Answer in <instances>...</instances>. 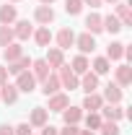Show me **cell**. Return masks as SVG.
<instances>
[{
    "label": "cell",
    "instance_id": "603a6c76",
    "mask_svg": "<svg viewBox=\"0 0 132 135\" xmlns=\"http://www.w3.org/2000/svg\"><path fill=\"white\" fill-rule=\"evenodd\" d=\"M101 23H104V31H109V34H119L124 26L119 23V18L114 16V13H109V16H104L101 18Z\"/></svg>",
    "mask_w": 132,
    "mask_h": 135
},
{
    "label": "cell",
    "instance_id": "7a4b0ae2",
    "mask_svg": "<svg viewBox=\"0 0 132 135\" xmlns=\"http://www.w3.org/2000/svg\"><path fill=\"white\" fill-rule=\"evenodd\" d=\"M18 91H23V94H31L34 88H36V78H34L29 70H23V73H18L16 75V83H13Z\"/></svg>",
    "mask_w": 132,
    "mask_h": 135
},
{
    "label": "cell",
    "instance_id": "3957f363",
    "mask_svg": "<svg viewBox=\"0 0 132 135\" xmlns=\"http://www.w3.org/2000/svg\"><path fill=\"white\" fill-rule=\"evenodd\" d=\"M49 99V112H62V109H67L70 107V96L67 94H52V96H47Z\"/></svg>",
    "mask_w": 132,
    "mask_h": 135
},
{
    "label": "cell",
    "instance_id": "7c38bea8",
    "mask_svg": "<svg viewBox=\"0 0 132 135\" xmlns=\"http://www.w3.org/2000/svg\"><path fill=\"white\" fill-rule=\"evenodd\" d=\"M60 88H62V86H60V78H57V75H52V73L44 78V81H42V94H44V96H52V94H57Z\"/></svg>",
    "mask_w": 132,
    "mask_h": 135
},
{
    "label": "cell",
    "instance_id": "8d00e7d4",
    "mask_svg": "<svg viewBox=\"0 0 132 135\" xmlns=\"http://www.w3.org/2000/svg\"><path fill=\"white\" fill-rule=\"evenodd\" d=\"M0 135H13V127L11 125H0Z\"/></svg>",
    "mask_w": 132,
    "mask_h": 135
},
{
    "label": "cell",
    "instance_id": "9c48e42d",
    "mask_svg": "<svg viewBox=\"0 0 132 135\" xmlns=\"http://www.w3.org/2000/svg\"><path fill=\"white\" fill-rule=\"evenodd\" d=\"M75 44V34H73V29H60L57 31V47L65 52V50H70Z\"/></svg>",
    "mask_w": 132,
    "mask_h": 135
},
{
    "label": "cell",
    "instance_id": "f546056e",
    "mask_svg": "<svg viewBox=\"0 0 132 135\" xmlns=\"http://www.w3.org/2000/svg\"><path fill=\"white\" fill-rule=\"evenodd\" d=\"M101 122H104V117H101L99 112H88V117H85V127L88 130H99Z\"/></svg>",
    "mask_w": 132,
    "mask_h": 135
},
{
    "label": "cell",
    "instance_id": "ffe728a7",
    "mask_svg": "<svg viewBox=\"0 0 132 135\" xmlns=\"http://www.w3.org/2000/svg\"><path fill=\"white\" fill-rule=\"evenodd\" d=\"M62 119H65V125H78L83 119V109L80 107H67V109H62Z\"/></svg>",
    "mask_w": 132,
    "mask_h": 135
},
{
    "label": "cell",
    "instance_id": "f1b7e54d",
    "mask_svg": "<svg viewBox=\"0 0 132 135\" xmlns=\"http://www.w3.org/2000/svg\"><path fill=\"white\" fill-rule=\"evenodd\" d=\"M11 42H16L13 26H0V47H8Z\"/></svg>",
    "mask_w": 132,
    "mask_h": 135
},
{
    "label": "cell",
    "instance_id": "52a82bcc",
    "mask_svg": "<svg viewBox=\"0 0 132 135\" xmlns=\"http://www.w3.org/2000/svg\"><path fill=\"white\" fill-rule=\"evenodd\" d=\"M16 18H18V11H16V5H0V26H11V23H16Z\"/></svg>",
    "mask_w": 132,
    "mask_h": 135
},
{
    "label": "cell",
    "instance_id": "e575fe53",
    "mask_svg": "<svg viewBox=\"0 0 132 135\" xmlns=\"http://www.w3.org/2000/svg\"><path fill=\"white\" fill-rule=\"evenodd\" d=\"M42 135H57V127H52V125H44V127H42Z\"/></svg>",
    "mask_w": 132,
    "mask_h": 135
},
{
    "label": "cell",
    "instance_id": "b9f144b4",
    "mask_svg": "<svg viewBox=\"0 0 132 135\" xmlns=\"http://www.w3.org/2000/svg\"><path fill=\"white\" fill-rule=\"evenodd\" d=\"M11 3H21V0H11Z\"/></svg>",
    "mask_w": 132,
    "mask_h": 135
},
{
    "label": "cell",
    "instance_id": "ba28073f",
    "mask_svg": "<svg viewBox=\"0 0 132 135\" xmlns=\"http://www.w3.org/2000/svg\"><path fill=\"white\" fill-rule=\"evenodd\" d=\"M78 88H83L85 94H93L96 88H99V75L96 73H91V70H85L83 73V78H80V86Z\"/></svg>",
    "mask_w": 132,
    "mask_h": 135
},
{
    "label": "cell",
    "instance_id": "6da1fadb",
    "mask_svg": "<svg viewBox=\"0 0 132 135\" xmlns=\"http://www.w3.org/2000/svg\"><path fill=\"white\" fill-rule=\"evenodd\" d=\"M57 70H60V75H57V78H60V86H62V88H70V91H75V88L80 86L78 75L70 70V65H60Z\"/></svg>",
    "mask_w": 132,
    "mask_h": 135
},
{
    "label": "cell",
    "instance_id": "d4e9b609",
    "mask_svg": "<svg viewBox=\"0 0 132 135\" xmlns=\"http://www.w3.org/2000/svg\"><path fill=\"white\" fill-rule=\"evenodd\" d=\"M23 55V50H21V44L18 42H11L8 47H3V57H5V62H13V60H18Z\"/></svg>",
    "mask_w": 132,
    "mask_h": 135
},
{
    "label": "cell",
    "instance_id": "4316f807",
    "mask_svg": "<svg viewBox=\"0 0 132 135\" xmlns=\"http://www.w3.org/2000/svg\"><path fill=\"white\" fill-rule=\"evenodd\" d=\"M75 75H83L85 70H91V62H88V57L85 55H78V57H73V68H70Z\"/></svg>",
    "mask_w": 132,
    "mask_h": 135
},
{
    "label": "cell",
    "instance_id": "2e32d148",
    "mask_svg": "<svg viewBox=\"0 0 132 135\" xmlns=\"http://www.w3.org/2000/svg\"><path fill=\"white\" fill-rule=\"evenodd\" d=\"M31 75L36 81H44L47 75H49V65H47V60H31Z\"/></svg>",
    "mask_w": 132,
    "mask_h": 135
},
{
    "label": "cell",
    "instance_id": "484cf974",
    "mask_svg": "<svg viewBox=\"0 0 132 135\" xmlns=\"http://www.w3.org/2000/svg\"><path fill=\"white\" fill-rule=\"evenodd\" d=\"M122 57H124V44L122 42H111L106 47V60L111 62V60H122Z\"/></svg>",
    "mask_w": 132,
    "mask_h": 135
},
{
    "label": "cell",
    "instance_id": "7402d4cb",
    "mask_svg": "<svg viewBox=\"0 0 132 135\" xmlns=\"http://www.w3.org/2000/svg\"><path fill=\"white\" fill-rule=\"evenodd\" d=\"M29 125H31V127H44V125H47V109H44V107H34Z\"/></svg>",
    "mask_w": 132,
    "mask_h": 135
},
{
    "label": "cell",
    "instance_id": "74e56055",
    "mask_svg": "<svg viewBox=\"0 0 132 135\" xmlns=\"http://www.w3.org/2000/svg\"><path fill=\"white\" fill-rule=\"evenodd\" d=\"M104 0H83V5H91V8H99Z\"/></svg>",
    "mask_w": 132,
    "mask_h": 135
},
{
    "label": "cell",
    "instance_id": "836d02e7",
    "mask_svg": "<svg viewBox=\"0 0 132 135\" xmlns=\"http://www.w3.org/2000/svg\"><path fill=\"white\" fill-rule=\"evenodd\" d=\"M78 125H65V130H57V135H78Z\"/></svg>",
    "mask_w": 132,
    "mask_h": 135
},
{
    "label": "cell",
    "instance_id": "d6986e66",
    "mask_svg": "<svg viewBox=\"0 0 132 135\" xmlns=\"http://www.w3.org/2000/svg\"><path fill=\"white\" fill-rule=\"evenodd\" d=\"M13 34H16V39L18 42H26L29 36L34 34V26L29 23V21H18L16 26H13Z\"/></svg>",
    "mask_w": 132,
    "mask_h": 135
},
{
    "label": "cell",
    "instance_id": "cb8c5ba5",
    "mask_svg": "<svg viewBox=\"0 0 132 135\" xmlns=\"http://www.w3.org/2000/svg\"><path fill=\"white\" fill-rule=\"evenodd\" d=\"M31 36L36 39V44H39V47H49V42H52V31H49V26H39V29L31 34Z\"/></svg>",
    "mask_w": 132,
    "mask_h": 135
},
{
    "label": "cell",
    "instance_id": "9a60e30c",
    "mask_svg": "<svg viewBox=\"0 0 132 135\" xmlns=\"http://www.w3.org/2000/svg\"><path fill=\"white\" fill-rule=\"evenodd\" d=\"M114 78H116V86H122V88L130 86L132 83V68L130 65H119L114 70Z\"/></svg>",
    "mask_w": 132,
    "mask_h": 135
},
{
    "label": "cell",
    "instance_id": "1f68e13d",
    "mask_svg": "<svg viewBox=\"0 0 132 135\" xmlns=\"http://www.w3.org/2000/svg\"><path fill=\"white\" fill-rule=\"evenodd\" d=\"M65 11L70 16H78L83 11V0H65Z\"/></svg>",
    "mask_w": 132,
    "mask_h": 135
},
{
    "label": "cell",
    "instance_id": "30bf717a",
    "mask_svg": "<svg viewBox=\"0 0 132 135\" xmlns=\"http://www.w3.org/2000/svg\"><path fill=\"white\" fill-rule=\"evenodd\" d=\"M114 5H116L114 16L119 18V23H122V26H132V8L127 3H114Z\"/></svg>",
    "mask_w": 132,
    "mask_h": 135
},
{
    "label": "cell",
    "instance_id": "4dcf8cb0",
    "mask_svg": "<svg viewBox=\"0 0 132 135\" xmlns=\"http://www.w3.org/2000/svg\"><path fill=\"white\" fill-rule=\"evenodd\" d=\"M99 130H101V135H119V125L111 122V119H104Z\"/></svg>",
    "mask_w": 132,
    "mask_h": 135
},
{
    "label": "cell",
    "instance_id": "f35d334b",
    "mask_svg": "<svg viewBox=\"0 0 132 135\" xmlns=\"http://www.w3.org/2000/svg\"><path fill=\"white\" fill-rule=\"evenodd\" d=\"M78 135H96V133H93V130H80Z\"/></svg>",
    "mask_w": 132,
    "mask_h": 135
},
{
    "label": "cell",
    "instance_id": "ab89813d",
    "mask_svg": "<svg viewBox=\"0 0 132 135\" xmlns=\"http://www.w3.org/2000/svg\"><path fill=\"white\" fill-rule=\"evenodd\" d=\"M39 3H42V5H52L54 0H39Z\"/></svg>",
    "mask_w": 132,
    "mask_h": 135
},
{
    "label": "cell",
    "instance_id": "83f0119b",
    "mask_svg": "<svg viewBox=\"0 0 132 135\" xmlns=\"http://www.w3.org/2000/svg\"><path fill=\"white\" fill-rule=\"evenodd\" d=\"M91 68H93V73H96V75H106V73L111 70V62H109L106 57H96Z\"/></svg>",
    "mask_w": 132,
    "mask_h": 135
},
{
    "label": "cell",
    "instance_id": "ac0fdd59",
    "mask_svg": "<svg viewBox=\"0 0 132 135\" xmlns=\"http://www.w3.org/2000/svg\"><path fill=\"white\" fill-rule=\"evenodd\" d=\"M26 68H31V57H26V55H21L18 60H13V62H8V73H13V75H18V73H23Z\"/></svg>",
    "mask_w": 132,
    "mask_h": 135
},
{
    "label": "cell",
    "instance_id": "d590c367",
    "mask_svg": "<svg viewBox=\"0 0 132 135\" xmlns=\"http://www.w3.org/2000/svg\"><path fill=\"white\" fill-rule=\"evenodd\" d=\"M3 83H8V70L0 65V86H3Z\"/></svg>",
    "mask_w": 132,
    "mask_h": 135
},
{
    "label": "cell",
    "instance_id": "60d3db41",
    "mask_svg": "<svg viewBox=\"0 0 132 135\" xmlns=\"http://www.w3.org/2000/svg\"><path fill=\"white\" fill-rule=\"evenodd\" d=\"M106 3H111V5H114V3H116V0H106Z\"/></svg>",
    "mask_w": 132,
    "mask_h": 135
},
{
    "label": "cell",
    "instance_id": "5bb4252c",
    "mask_svg": "<svg viewBox=\"0 0 132 135\" xmlns=\"http://www.w3.org/2000/svg\"><path fill=\"white\" fill-rule=\"evenodd\" d=\"M44 60H47V65H49V68H60V65H65V55H62V50H60V47H49Z\"/></svg>",
    "mask_w": 132,
    "mask_h": 135
},
{
    "label": "cell",
    "instance_id": "8992f818",
    "mask_svg": "<svg viewBox=\"0 0 132 135\" xmlns=\"http://www.w3.org/2000/svg\"><path fill=\"white\" fill-rule=\"evenodd\" d=\"M122 96H124L122 86H116V83H109L106 88H104V96H101V99H104V101H109V104H119V101H122Z\"/></svg>",
    "mask_w": 132,
    "mask_h": 135
},
{
    "label": "cell",
    "instance_id": "5b68a950",
    "mask_svg": "<svg viewBox=\"0 0 132 135\" xmlns=\"http://www.w3.org/2000/svg\"><path fill=\"white\" fill-rule=\"evenodd\" d=\"M34 18H36V23L49 26L52 21H54V11H52V5H39V8L34 11Z\"/></svg>",
    "mask_w": 132,
    "mask_h": 135
},
{
    "label": "cell",
    "instance_id": "44dd1931",
    "mask_svg": "<svg viewBox=\"0 0 132 135\" xmlns=\"http://www.w3.org/2000/svg\"><path fill=\"white\" fill-rule=\"evenodd\" d=\"M101 18L104 16H99V13H88V16H85V29H88V34H101L104 31Z\"/></svg>",
    "mask_w": 132,
    "mask_h": 135
},
{
    "label": "cell",
    "instance_id": "d6a6232c",
    "mask_svg": "<svg viewBox=\"0 0 132 135\" xmlns=\"http://www.w3.org/2000/svg\"><path fill=\"white\" fill-rule=\"evenodd\" d=\"M13 135H31V125L29 122H21L18 127H13Z\"/></svg>",
    "mask_w": 132,
    "mask_h": 135
},
{
    "label": "cell",
    "instance_id": "8fae6325",
    "mask_svg": "<svg viewBox=\"0 0 132 135\" xmlns=\"http://www.w3.org/2000/svg\"><path fill=\"white\" fill-rule=\"evenodd\" d=\"M101 107H104V99H101V94H85V99H83V107L80 109H88V112H99Z\"/></svg>",
    "mask_w": 132,
    "mask_h": 135
},
{
    "label": "cell",
    "instance_id": "277c9868",
    "mask_svg": "<svg viewBox=\"0 0 132 135\" xmlns=\"http://www.w3.org/2000/svg\"><path fill=\"white\" fill-rule=\"evenodd\" d=\"M75 44H78V50H80V55H88V52L96 50V39H93V34H80V36H75Z\"/></svg>",
    "mask_w": 132,
    "mask_h": 135
},
{
    "label": "cell",
    "instance_id": "e0dca14e",
    "mask_svg": "<svg viewBox=\"0 0 132 135\" xmlns=\"http://www.w3.org/2000/svg\"><path fill=\"white\" fill-rule=\"evenodd\" d=\"M99 112H104V117L111 119V122H119V119L124 117V109H122L119 104H106V107H101Z\"/></svg>",
    "mask_w": 132,
    "mask_h": 135
},
{
    "label": "cell",
    "instance_id": "4fadbf2b",
    "mask_svg": "<svg viewBox=\"0 0 132 135\" xmlns=\"http://www.w3.org/2000/svg\"><path fill=\"white\" fill-rule=\"evenodd\" d=\"M0 101L16 104V101H18V88L13 83H3V86H0Z\"/></svg>",
    "mask_w": 132,
    "mask_h": 135
}]
</instances>
